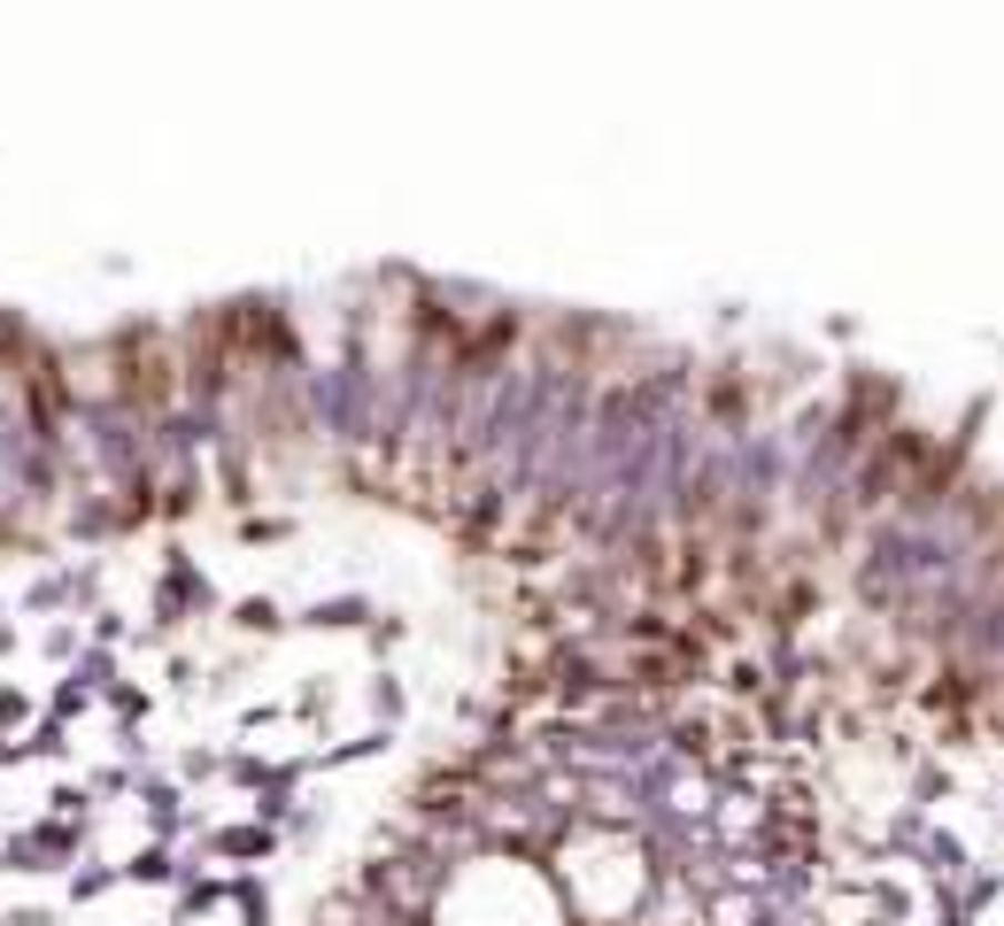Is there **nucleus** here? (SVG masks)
Returning <instances> with one entry per match:
<instances>
[{
    "label": "nucleus",
    "mask_w": 1004,
    "mask_h": 926,
    "mask_svg": "<svg viewBox=\"0 0 1004 926\" xmlns=\"http://www.w3.org/2000/svg\"><path fill=\"white\" fill-rule=\"evenodd\" d=\"M0 926H62L54 904H16V912H0Z\"/></svg>",
    "instance_id": "obj_5"
},
{
    "label": "nucleus",
    "mask_w": 1004,
    "mask_h": 926,
    "mask_svg": "<svg viewBox=\"0 0 1004 926\" xmlns=\"http://www.w3.org/2000/svg\"><path fill=\"white\" fill-rule=\"evenodd\" d=\"M217 849H224V857H263V849H271V834L240 826V834H217Z\"/></svg>",
    "instance_id": "obj_4"
},
{
    "label": "nucleus",
    "mask_w": 1004,
    "mask_h": 926,
    "mask_svg": "<svg viewBox=\"0 0 1004 926\" xmlns=\"http://www.w3.org/2000/svg\"><path fill=\"white\" fill-rule=\"evenodd\" d=\"M117 888H124V873L101 865V857H86V865L70 873V904H101V896H117Z\"/></svg>",
    "instance_id": "obj_2"
},
{
    "label": "nucleus",
    "mask_w": 1004,
    "mask_h": 926,
    "mask_svg": "<svg viewBox=\"0 0 1004 926\" xmlns=\"http://www.w3.org/2000/svg\"><path fill=\"white\" fill-rule=\"evenodd\" d=\"M124 880H132V888H170V880H185V865L170 857L163 842H148V849H140V857L124 865Z\"/></svg>",
    "instance_id": "obj_1"
},
{
    "label": "nucleus",
    "mask_w": 1004,
    "mask_h": 926,
    "mask_svg": "<svg viewBox=\"0 0 1004 926\" xmlns=\"http://www.w3.org/2000/svg\"><path fill=\"white\" fill-rule=\"evenodd\" d=\"M39 656H54V664H78V656H86V625H70V617H47V625H39Z\"/></svg>",
    "instance_id": "obj_3"
}]
</instances>
